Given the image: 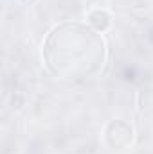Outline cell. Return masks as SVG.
Instances as JSON below:
<instances>
[{
  "label": "cell",
  "instance_id": "1",
  "mask_svg": "<svg viewBox=\"0 0 153 154\" xmlns=\"http://www.w3.org/2000/svg\"><path fill=\"white\" fill-rule=\"evenodd\" d=\"M43 57L52 74L61 79L96 75L106 59L103 38L83 23H61L50 31L43 45Z\"/></svg>",
  "mask_w": 153,
  "mask_h": 154
},
{
  "label": "cell",
  "instance_id": "2",
  "mask_svg": "<svg viewBox=\"0 0 153 154\" xmlns=\"http://www.w3.org/2000/svg\"><path fill=\"white\" fill-rule=\"evenodd\" d=\"M13 2H16V4H33L34 0H13Z\"/></svg>",
  "mask_w": 153,
  "mask_h": 154
}]
</instances>
